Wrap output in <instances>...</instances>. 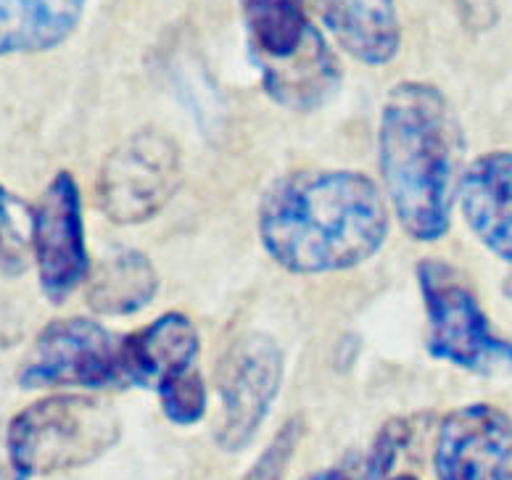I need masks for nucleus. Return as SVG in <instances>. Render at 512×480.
<instances>
[{
  "label": "nucleus",
  "instance_id": "20",
  "mask_svg": "<svg viewBox=\"0 0 512 480\" xmlns=\"http://www.w3.org/2000/svg\"><path fill=\"white\" fill-rule=\"evenodd\" d=\"M304 480H357L352 473H346V470H338V467H333V470H320V473H312L307 475Z\"/></svg>",
  "mask_w": 512,
  "mask_h": 480
},
{
  "label": "nucleus",
  "instance_id": "18",
  "mask_svg": "<svg viewBox=\"0 0 512 480\" xmlns=\"http://www.w3.org/2000/svg\"><path fill=\"white\" fill-rule=\"evenodd\" d=\"M301 438H304V420L301 417H291L283 428L275 433L270 446L264 449V454L254 462L249 475L243 480H280L286 475L288 465H291L293 454L299 449Z\"/></svg>",
  "mask_w": 512,
  "mask_h": 480
},
{
  "label": "nucleus",
  "instance_id": "9",
  "mask_svg": "<svg viewBox=\"0 0 512 480\" xmlns=\"http://www.w3.org/2000/svg\"><path fill=\"white\" fill-rule=\"evenodd\" d=\"M283 380V351L270 335L246 333L227 349L220 362L222 425L217 430V444L225 451H241L251 444L267 420L272 401Z\"/></svg>",
  "mask_w": 512,
  "mask_h": 480
},
{
  "label": "nucleus",
  "instance_id": "17",
  "mask_svg": "<svg viewBox=\"0 0 512 480\" xmlns=\"http://www.w3.org/2000/svg\"><path fill=\"white\" fill-rule=\"evenodd\" d=\"M159 401L164 415L175 425H193L206 412V388L198 370H188L177 378L167 380L159 388Z\"/></svg>",
  "mask_w": 512,
  "mask_h": 480
},
{
  "label": "nucleus",
  "instance_id": "1",
  "mask_svg": "<svg viewBox=\"0 0 512 480\" xmlns=\"http://www.w3.org/2000/svg\"><path fill=\"white\" fill-rule=\"evenodd\" d=\"M388 233L381 190L362 172H296L264 190L259 238L288 272H341L373 259Z\"/></svg>",
  "mask_w": 512,
  "mask_h": 480
},
{
  "label": "nucleus",
  "instance_id": "14",
  "mask_svg": "<svg viewBox=\"0 0 512 480\" xmlns=\"http://www.w3.org/2000/svg\"><path fill=\"white\" fill-rule=\"evenodd\" d=\"M88 0H0V59L59 48L80 27Z\"/></svg>",
  "mask_w": 512,
  "mask_h": 480
},
{
  "label": "nucleus",
  "instance_id": "21",
  "mask_svg": "<svg viewBox=\"0 0 512 480\" xmlns=\"http://www.w3.org/2000/svg\"><path fill=\"white\" fill-rule=\"evenodd\" d=\"M505 296L512 301V275L505 280Z\"/></svg>",
  "mask_w": 512,
  "mask_h": 480
},
{
  "label": "nucleus",
  "instance_id": "22",
  "mask_svg": "<svg viewBox=\"0 0 512 480\" xmlns=\"http://www.w3.org/2000/svg\"><path fill=\"white\" fill-rule=\"evenodd\" d=\"M391 480H417L415 475H396V478H391Z\"/></svg>",
  "mask_w": 512,
  "mask_h": 480
},
{
  "label": "nucleus",
  "instance_id": "15",
  "mask_svg": "<svg viewBox=\"0 0 512 480\" xmlns=\"http://www.w3.org/2000/svg\"><path fill=\"white\" fill-rule=\"evenodd\" d=\"M159 291V275L154 264L140 251L103 259L93 272L88 288V304L101 314H132L143 309Z\"/></svg>",
  "mask_w": 512,
  "mask_h": 480
},
{
  "label": "nucleus",
  "instance_id": "10",
  "mask_svg": "<svg viewBox=\"0 0 512 480\" xmlns=\"http://www.w3.org/2000/svg\"><path fill=\"white\" fill-rule=\"evenodd\" d=\"M439 480H512V417L494 404H468L439 425Z\"/></svg>",
  "mask_w": 512,
  "mask_h": 480
},
{
  "label": "nucleus",
  "instance_id": "16",
  "mask_svg": "<svg viewBox=\"0 0 512 480\" xmlns=\"http://www.w3.org/2000/svg\"><path fill=\"white\" fill-rule=\"evenodd\" d=\"M19 211L22 204L0 185V277L22 275L32 262L30 235Z\"/></svg>",
  "mask_w": 512,
  "mask_h": 480
},
{
  "label": "nucleus",
  "instance_id": "2",
  "mask_svg": "<svg viewBox=\"0 0 512 480\" xmlns=\"http://www.w3.org/2000/svg\"><path fill=\"white\" fill-rule=\"evenodd\" d=\"M462 146L460 119L439 88L399 82L386 95L378 127L383 182L399 225L420 243L447 235Z\"/></svg>",
  "mask_w": 512,
  "mask_h": 480
},
{
  "label": "nucleus",
  "instance_id": "11",
  "mask_svg": "<svg viewBox=\"0 0 512 480\" xmlns=\"http://www.w3.org/2000/svg\"><path fill=\"white\" fill-rule=\"evenodd\" d=\"M457 196L473 235L512 264V151H489L470 161Z\"/></svg>",
  "mask_w": 512,
  "mask_h": 480
},
{
  "label": "nucleus",
  "instance_id": "19",
  "mask_svg": "<svg viewBox=\"0 0 512 480\" xmlns=\"http://www.w3.org/2000/svg\"><path fill=\"white\" fill-rule=\"evenodd\" d=\"M407 425L402 420L388 422L386 428L378 433L373 449H370V457H367L362 473L357 475V480H383L388 475V470L394 467L396 454L402 451V446L407 444Z\"/></svg>",
  "mask_w": 512,
  "mask_h": 480
},
{
  "label": "nucleus",
  "instance_id": "6",
  "mask_svg": "<svg viewBox=\"0 0 512 480\" xmlns=\"http://www.w3.org/2000/svg\"><path fill=\"white\" fill-rule=\"evenodd\" d=\"M19 386L27 391L130 388L125 370V335L111 333L88 317L48 322L19 372Z\"/></svg>",
  "mask_w": 512,
  "mask_h": 480
},
{
  "label": "nucleus",
  "instance_id": "4",
  "mask_svg": "<svg viewBox=\"0 0 512 480\" xmlns=\"http://www.w3.org/2000/svg\"><path fill=\"white\" fill-rule=\"evenodd\" d=\"M119 441V417L103 401L56 393L24 407L6 430L8 465L37 478L85 467Z\"/></svg>",
  "mask_w": 512,
  "mask_h": 480
},
{
  "label": "nucleus",
  "instance_id": "7",
  "mask_svg": "<svg viewBox=\"0 0 512 480\" xmlns=\"http://www.w3.org/2000/svg\"><path fill=\"white\" fill-rule=\"evenodd\" d=\"M183 182L180 151L161 132H140L111 151L98 177V204L117 225L156 217Z\"/></svg>",
  "mask_w": 512,
  "mask_h": 480
},
{
  "label": "nucleus",
  "instance_id": "8",
  "mask_svg": "<svg viewBox=\"0 0 512 480\" xmlns=\"http://www.w3.org/2000/svg\"><path fill=\"white\" fill-rule=\"evenodd\" d=\"M30 243L40 288L61 304L90 270L80 185L69 172L53 177L30 209Z\"/></svg>",
  "mask_w": 512,
  "mask_h": 480
},
{
  "label": "nucleus",
  "instance_id": "5",
  "mask_svg": "<svg viewBox=\"0 0 512 480\" xmlns=\"http://www.w3.org/2000/svg\"><path fill=\"white\" fill-rule=\"evenodd\" d=\"M417 280L431 325L428 351L433 357L476 375L512 372V343L491 330L460 272L439 259H425L417 267Z\"/></svg>",
  "mask_w": 512,
  "mask_h": 480
},
{
  "label": "nucleus",
  "instance_id": "12",
  "mask_svg": "<svg viewBox=\"0 0 512 480\" xmlns=\"http://www.w3.org/2000/svg\"><path fill=\"white\" fill-rule=\"evenodd\" d=\"M198 330L185 314L167 312L138 333L125 335L127 383L159 391L167 380L193 370Z\"/></svg>",
  "mask_w": 512,
  "mask_h": 480
},
{
  "label": "nucleus",
  "instance_id": "3",
  "mask_svg": "<svg viewBox=\"0 0 512 480\" xmlns=\"http://www.w3.org/2000/svg\"><path fill=\"white\" fill-rule=\"evenodd\" d=\"M243 24L264 93L283 109L307 114L338 93L341 66L304 0H246Z\"/></svg>",
  "mask_w": 512,
  "mask_h": 480
},
{
  "label": "nucleus",
  "instance_id": "13",
  "mask_svg": "<svg viewBox=\"0 0 512 480\" xmlns=\"http://www.w3.org/2000/svg\"><path fill=\"white\" fill-rule=\"evenodd\" d=\"M338 45L367 66H383L402 45L394 0H312Z\"/></svg>",
  "mask_w": 512,
  "mask_h": 480
}]
</instances>
